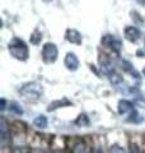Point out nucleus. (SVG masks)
<instances>
[{"label": "nucleus", "mask_w": 145, "mask_h": 153, "mask_svg": "<svg viewBox=\"0 0 145 153\" xmlns=\"http://www.w3.org/2000/svg\"><path fill=\"white\" fill-rule=\"evenodd\" d=\"M9 107H10L12 111H13V112H16L17 115H22V114H23V110H22V107L19 106L18 103H16V102L10 103V105H9Z\"/></svg>", "instance_id": "ddd939ff"}, {"label": "nucleus", "mask_w": 145, "mask_h": 153, "mask_svg": "<svg viewBox=\"0 0 145 153\" xmlns=\"http://www.w3.org/2000/svg\"><path fill=\"white\" fill-rule=\"evenodd\" d=\"M65 66L67 70H71V71H75L76 69L79 68V59L76 57V55L74 52H67L66 56H65Z\"/></svg>", "instance_id": "39448f33"}, {"label": "nucleus", "mask_w": 145, "mask_h": 153, "mask_svg": "<svg viewBox=\"0 0 145 153\" xmlns=\"http://www.w3.org/2000/svg\"><path fill=\"white\" fill-rule=\"evenodd\" d=\"M129 111H134V105L130 101H126V100L120 101L118 102V112L121 115H124V114H126Z\"/></svg>", "instance_id": "9d476101"}, {"label": "nucleus", "mask_w": 145, "mask_h": 153, "mask_svg": "<svg viewBox=\"0 0 145 153\" xmlns=\"http://www.w3.org/2000/svg\"><path fill=\"white\" fill-rule=\"evenodd\" d=\"M57 55H59V50H57V46L52 42H47V44L43 45L42 49V59L45 63L47 64H52L55 63L57 59Z\"/></svg>", "instance_id": "f03ea898"}, {"label": "nucleus", "mask_w": 145, "mask_h": 153, "mask_svg": "<svg viewBox=\"0 0 145 153\" xmlns=\"http://www.w3.org/2000/svg\"><path fill=\"white\" fill-rule=\"evenodd\" d=\"M131 18H134L138 23H143V22H144L143 18H139V14H138L136 12H131Z\"/></svg>", "instance_id": "f3484780"}, {"label": "nucleus", "mask_w": 145, "mask_h": 153, "mask_svg": "<svg viewBox=\"0 0 145 153\" xmlns=\"http://www.w3.org/2000/svg\"><path fill=\"white\" fill-rule=\"evenodd\" d=\"M0 137H1V144L5 146V143L9 139V129L5 117H1V124H0Z\"/></svg>", "instance_id": "1a4fd4ad"}, {"label": "nucleus", "mask_w": 145, "mask_h": 153, "mask_svg": "<svg viewBox=\"0 0 145 153\" xmlns=\"http://www.w3.org/2000/svg\"><path fill=\"white\" fill-rule=\"evenodd\" d=\"M66 40L75 45H80L81 42H83L81 35L76 30H67L66 31Z\"/></svg>", "instance_id": "0eeeda50"}, {"label": "nucleus", "mask_w": 145, "mask_h": 153, "mask_svg": "<svg viewBox=\"0 0 145 153\" xmlns=\"http://www.w3.org/2000/svg\"><path fill=\"white\" fill-rule=\"evenodd\" d=\"M72 153H90V152H89V148L84 143H78V144L72 148Z\"/></svg>", "instance_id": "f8f14e48"}, {"label": "nucleus", "mask_w": 145, "mask_h": 153, "mask_svg": "<svg viewBox=\"0 0 145 153\" xmlns=\"http://www.w3.org/2000/svg\"><path fill=\"white\" fill-rule=\"evenodd\" d=\"M143 73H144V75H145V68H144V70H143Z\"/></svg>", "instance_id": "aec40b11"}, {"label": "nucleus", "mask_w": 145, "mask_h": 153, "mask_svg": "<svg viewBox=\"0 0 145 153\" xmlns=\"http://www.w3.org/2000/svg\"><path fill=\"white\" fill-rule=\"evenodd\" d=\"M109 153H125V151L122 149V147L115 144V146H112L109 148Z\"/></svg>", "instance_id": "4468645a"}, {"label": "nucleus", "mask_w": 145, "mask_h": 153, "mask_svg": "<svg viewBox=\"0 0 145 153\" xmlns=\"http://www.w3.org/2000/svg\"><path fill=\"white\" fill-rule=\"evenodd\" d=\"M14 153H31V152L27 147H18V148H16Z\"/></svg>", "instance_id": "dca6fc26"}, {"label": "nucleus", "mask_w": 145, "mask_h": 153, "mask_svg": "<svg viewBox=\"0 0 145 153\" xmlns=\"http://www.w3.org/2000/svg\"><path fill=\"white\" fill-rule=\"evenodd\" d=\"M33 124H35L36 128L45 129V128H47V117L45 115H40V116H37L35 120H33Z\"/></svg>", "instance_id": "9b49d317"}, {"label": "nucleus", "mask_w": 145, "mask_h": 153, "mask_svg": "<svg viewBox=\"0 0 145 153\" xmlns=\"http://www.w3.org/2000/svg\"><path fill=\"white\" fill-rule=\"evenodd\" d=\"M97 153H101V152H97Z\"/></svg>", "instance_id": "412c9836"}, {"label": "nucleus", "mask_w": 145, "mask_h": 153, "mask_svg": "<svg viewBox=\"0 0 145 153\" xmlns=\"http://www.w3.org/2000/svg\"><path fill=\"white\" fill-rule=\"evenodd\" d=\"M144 153H145V152H144Z\"/></svg>", "instance_id": "4be33fe9"}, {"label": "nucleus", "mask_w": 145, "mask_h": 153, "mask_svg": "<svg viewBox=\"0 0 145 153\" xmlns=\"http://www.w3.org/2000/svg\"><path fill=\"white\" fill-rule=\"evenodd\" d=\"M124 35H125V38H126L127 41H130V42H136V41H139V38H140V36H141V33H140V31L138 30L136 27L129 26V27L125 28Z\"/></svg>", "instance_id": "423d86ee"}, {"label": "nucleus", "mask_w": 145, "mask_h": 153, "mask_svg": "<svg viewBox=\"0 0 145 153\" xmlns=\"http://www.w3.org/2000/svg\"><path fill=\"white\" fill-rule=\"evenodd\" d=\"M8 50L10 52V55L13 57H16L18 60H27L28 55H30V51H28V46L21 38H13V40L9 42L8 45Z\"/></svg>", "instance_id": "f257e3e1"}, {"label": "nucleus", "mask_w": 145, "mask_h": 153, "mask_svg": "<svg viewBox=\"0 0 145 153\" xmlns=\"http://www.w3.org/2000/svg\"><path fill=\"white\" fill-rule=\"evenodd\" d=\"M76 124H78V125H87V124H88V119H87L85 115H80L78 117V120H76Z\"/></svg>", "instance_id": "2eb2a0df"}, {"label": "nucleus", "mask_w": 145, "mask_h": 153, "mask_svg": "<svg viewBox=\"0 0 145 153\" xmlns=\"http://www.w3.org/2000/svg\"><path fill=\"white\" fill-rule=\"evenodd\" d=\"M42 92H43L42 85L36 82L27 83L26 85H23V88L21 89V93L23 96H26L27 98H38L42 94Z\"/></svg>", "instance_id": "7ed1b4c3"}, {"label": "nucleus", "mask_w": 145, "mask_h": 153, "mask_svg": "<svg viewBox=\"0 0 145 153\" xmlns=\"http://www.w3.org/2000/svg\"><path fill=\"white\" fill-rule=\"evenodd\" d=\"M101 42H102V45H104L106 47H108V49L113 50L116 52H120V50L122 49V42H121V40L113 35H104L102 37V40H101Z\"/></svg>", "instance_id": "20e7f679"}, {"label": "nucleus", "mask_w": 145, "mask_h": 153, "mask_svg": "<svg viewBox=\"0 0 145 153\" xmlns=\"http://www.w3.org/2000/svg\"><path fill=\"white\" fill-rule=\"evenodd\" d=\"M130 153H141L140 149L136 147V146H131V149H130Z\"/></svg>", "instance_id": "a211bd4d"}, {"label": "nucleus", "mask_w": 145, "mask_h": 153, "mask_svg": "<svg viewBox=\"0 0 145 153\" xmlns=\"http://www.w3.org/2000/svg\"><path fill=\"white\" fill-rule=\"evenodd\" d=\"M118 63H120V65H121V69H122L124 71H126V73H129V74H134L135 78H139V73H138L136 70H135L134 65L130 63V61L125 60V59H120Z\"/></svg>", "instance_id": "6e6552de"}, {"label": "nucleus", "mask_w": 145, "mask_h": 153, "mask_svg": "<svg viewBox=\"0 0 145 153\" xmlns=\"http://www.w3.org/2000/svg\"><path fill=\"white\" fill-rule=\"evenodd\" d=\"M4 108H5V100H1V110H4Z\"/></svg>", "instance_id": "6ab92c4d"}]
</instances>
